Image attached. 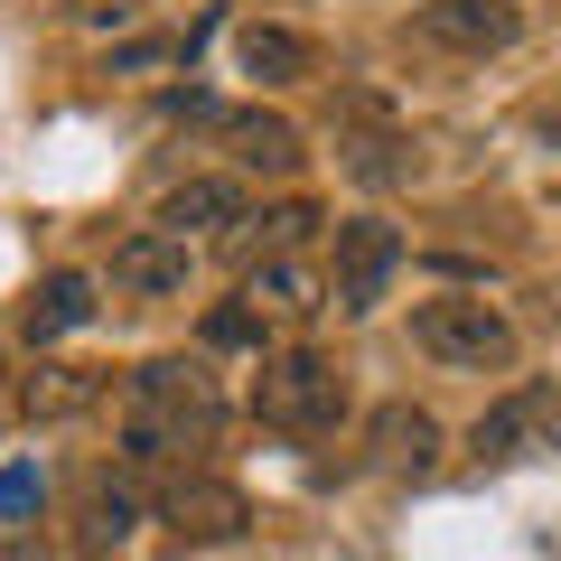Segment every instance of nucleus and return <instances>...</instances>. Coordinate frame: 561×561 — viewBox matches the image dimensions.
Wrapping results in <instances>:
<instances>
[{
  "mask_svg": "<svg viewBox=\"0 0 561 561\" xmlns=\"http://www.w3.org/2000/svg\"><path fill=\"white\" fill-rule=\"evenodd\" d=\"M216 431H225V393L197 356H150L122 375V402H113L122 468H197V449H216Z\"/></svg>",
  "mask_w": 561,
  "mask_h": 561,
  "instance_id": "nucleus-1",
  "label": "nucleus"
},
{
  "mask_svg": "<svg viewBox=\"0 0 561 561\" xmlns=\"http://www.w3.org/2000/svg\"><path fill=\"white\" fill-rule=\"evenodd\" d=\"M412 346L431 365H459V375H505L524 356V328L486 290H431V300H412Z\"/></svg>",
  "mask_w": 561,
  "mask_h": 561,
  "instance_id": "nucleus-2",
  "label": "nucleus"
},
{
  "mask_svg": "<svg viewBox=\"0 0 561 561\" xmlns=\"http://www.w3.org/2000/svg\"><path fill=\"white\" fill-rule=\"evenodd\" d=\"M346 375L337 356H319V346H280V356H262L253 375V421L262 431H280V440H328L346 421Z\"/></svg>",
  "mask_w": 561,
  "mask_h": 561,
  "instance_id": "nucleus-3",
  "label": "nucleus"
},
{
  "mask_svg": "<svg viewBox=\"0 0 561 561\" xmlns=\"http://www.w3.org/2000/svg\"><path fill=\"white\" fill-rule=\"evenodd\" d=\"M561 449V383H505L478 421H468V459L478 468H534Z\"/></svg>",
  "mask_w": 561,
  "mask_h": 561,
  "instance_id": "nucleus-4",
  "label": "nucleus"
},
{
  "mask_svg": "<svg viewBox=\"0 0 561 561\" xmlns=\"http://www.w3.org/2000/svg\"><path fill=\"white\" fill-rule=\"evenodd\" d=\"M393 272H402V225L346 216L337 234H328V309H337V319H365V309L393 290Z\"/></svg>",
  "mask_w": 561,
  "mask_h": 561,
  "instance_id": "nucleus-5",
  "label": "nucleus"
},
{
  "mask_svg": "<svg viewBox=\"0 0 561 561\" xmlns=\"http://www.w3.org/2000/svg\"><path fill=\"white\" fill-rule=\"evenodd\" d=\"M515 38H524L515 0H421L412 10V47H431V57H505Z\"/></svg>",
  "mask_w": 561,
  "mask_h": 561,
  "instance_id": "nucleus-6",
  "label": "nucleus"
},
{
  "mask_svg": "<svg viewBox=\"0 0 561 561\" xmlns=\"http://www.w3.org/2000/svg\"><path fill=\"white\" fill-rule=\"evenodd\" d=\"M337 169L356 187H402L421 169V150H412V131H402L375 94H346V113H337Z\"/></svg>",
  "mask_w": 561,
  "mask_h": 561,
  "instance_id": "nucleus-7",
  "label": "nucleus"
},
{
  "mask_svg": "<svg viewBox=\"0 0 561 561\" xmlns=\"http://www.w3.org/2000/svg\"><path fill=\"white\" fill-rule=\"evenodd\" d=\"M160 524H169L179 542H243L253 496H243L234 478H216V468H179V478L160 486Z\"/></svg>",
  "mask_w": 561,
  "mask_h": 561,
  "instance_id": "nucleus-8",
  "label": "nucleus"
},
{
  "mask_svg": "<svg viewBox=\"0 0 561 561\" xmlns=\"http://www.w3.org/2000/svg\"><path fill=\"white\" fill-rule=\"evenodd\" d=\"M187 280H197V243L160 234V225H140V234L113 243V290H131V300H179Z\"/></svg>",
  "mask_w": 561,
  "mask_h": 561,
  "instance_id": "nucleus-9",
  "label": "nucleus"
},
{
  "mask_svg": "<svg viewBox=\"0 0 561 561\" xmlns=\"http://www.w3.org/2000/svg\"><path fill=\"white\" fill-rule=\"evenodd\" d=\"M225 160L243 169V179H300V122L290 113H262V103H243V113H225Z\"/></svg>",
  "mask_w": 561,
  "mask_h": 561,
  "instance_id": "nucleus-10",
  "label": "nucleus"
},
{
  "mask_svg": "<svg viewBox=\"0 0 561 561\" xmlns=\"http://www.w3.org/2000/svg\"><path fill=\"white\" fill-rule=\"evenodd\" d=\"M365 459H375L383 478H431V468H440V421L421 412V402H383V412L365 421Z\"/></svg>",
  "mask_w": 561,
  "mask_h": 561,
  "instance_id": "nucleus-11",
  "label": "nucleus"
},
{
  "mask_svg": "<svg viewBox=\"0 0 561 561\" xmlns=\"http://www.w3.org/2000/svg\"><path fill=\"white\" fill-rule=\"evenodd\" d=\"M243 309H253L262 328H309L328 309V280L309 272V262H253V272H243Z\"/></svg>",
  "mask_w": 561,
  "mask_h": 561,
  "instance_id": "nucleus-12",
  "label": "nucleus"
},
{
  "mask_svg": "<svg viewBox=\"0 0 561 561\" xmlns=\"http://www.w3.org/2000/svg\"><path fill=\"white\" fill-rule=\"evenodd\" d=\"M140 524H150L140 486L122 478V468H94V478H84V496H76V542H84V552H122Z\"/></svg>",
  "mask_w": 561,
  "mask_h": 561,
  "instance_id": "nucleus-13",
  "label": "nucleus"
},
{
  "mask_svg": "<svg viewBox=\"0 0 561 561\" xmlns=\"http://www.w3.org/2000/svg\"><path fill=\"white\" fill-rule=\"evenodd\" d=\"M243 216H253V206H243V179H179V187L160 197V216H150V225L187 243V234H234Z\"/></svg>",
  "mask_w": 561,
  "mask_h": 561,
  "instance_id": "nucleus-14",
  "label": "nucleus"
},
{
  "mask_svg": "<svg viewBox=\"0 0 561 561\" xmlns=\"http://www.w3.org/2000/svg\"><path fill=\"white\" fill-rule=\"evenodd\" d=\"M234 66H243L253 84H300V76H319V47H309L300 28L243 20V28H234Z\"/></svg>",
  "mask_w": 561,
  "mask_h": 561,
  "instance_id": "nucleus-15",
  "label": "nucleus"
},
{
  "mask_svg": "<svg viewBox=\"0 0 561 561\" xmlns=\"http://www.w3.org/2000/svg\"><path fill=\"white\" fill-rule=\"evenodd\" d=\"M319 225H328V216H319L309 197H280V206H262V216H243L234 234H225V253H234V262H280V253H300Z\"/></svg>",
  "mask_w": 561,
  "mask_h": 561,
  "instance_id": "nucleus-16",
  "label": "nucleus"
},
{
  "mask_svg": "<svg viewBox=\"0 0 561 561\" xmlns=\"http://www.w3.org/2000/svg\"><path fill=\"white\" fill-rule=\"evenodd\" d=\"M103 393H113L103 365H38V375L20 383V412L28 421H76V412H94Z\"/></svg>",
  "mask_w": 561,
  "mask_h": 561,
  "instance_id": "nucleus-17",
  "label": "nucleus"
},
{
  "mask_svg": "<svg viewBox=\"0 0 561 561\" xmlns=\"http://www.w3.org/2000/svg\"><path fill=\"white\" fill-rule=\"evenodd\" d=\"M84 319H94V280H84V272H47L38 290H28V309H20L28 346H57V337H76Z\"/></svg>",
  "mask_w": 561,
  "mask_h": 561,
  "instance_id": "nucleus-18",
  "label": "nucleus"
},
{
  "mask_svg": "<svg viewBox=\"0 0 561 561\" xmlns=\"http://www.w3.org/2000/svg\"><path fill=\"white\" fill-rule=\"evenodd\" d=\"M150 0H66V20L76 28H122V20H140Z\"/></svg>",
  "mask_w": 561,
  "mask_h": 561,
  "instance_id": "nucleus-19",
  "label": "nucleus"
},
{
  "mask_svg": "<svg viewBox=\"0 0 561 561\" xmlns=\"http://www.w3.org/2000/svg\"><path fill=\"white\" fill-rule=\"evenodd\" d=\"M206 346H262V319L253 309H216L206 319Z\"/></svg>",
  "mask_w": 561,
  "mask_h": 561,
  "instance_id": "nucleus-20",
  "label": "nucleus"
},
{
  "mask_svg": "<svg viewBox=\"0 0 561 561\" xmlns=\"http://www.w3.org/2000/svg\"><path fill=\"white\" fill-rule=\"evenodd\" d=\"M28 505H38V478H28V468H10V478H0V515H28Z\"/></svg>",
  "mask_w": 561,
  "mask_h": 561,
  "instance_id": "nucleus-21",
  "label": "nucleus"
},
{
  "mask_svg": "<svg viewBox=\"0 0 561 561\" xmlns=\"http://www.w3.org/2000/svg\"><path fill=\"white\" fill-rule=\"evenodd\" d=\"M534 131H542V140H552V150H561V113H552V103H542V113H534Z\"/></svg>",
  "mask_w": 561,
  "mask_h": 561,
  "instance_id": "nucleus-22",
  "label": "nucleus"
},
{
  "mask_svg": "<svg viewBox=\"0 0 561 561\" xmlns=\"http://www.w3.org/2000/svg\"><path fill=\"white\" fill-rule=\"evenodd\" d=\"M0 383H10V365H0Z\"/></svg>",
  "mask_w": 561,
  "mask_h": 561,
  "instance_id": "nucleus-23",
  "label": "nucleus"
}]
</instances>
